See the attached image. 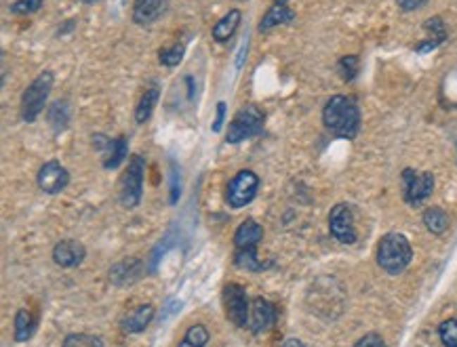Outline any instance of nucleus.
<instances>
[{
	"instance_id": "nucleus-5",
	"label": "nucleus",
	"mask_w": 457,
	"mask_h": 347,
	"mask_svg": "<svg viewBox=\"0 0 457 347\" xmlns=\"http://www.w3.org/2000/svg\"><path fill=\"white\" fill-rule=\"evenodd\" d=\"M263 122H265V114L257 106L249 103V106L240 108L230 122L226 141L234 146V144L246 141L251 137H257L263 131Z\"/></svg>"
},
{
	"instance_id": "nucleus-22",
	"label": "nucleus",
	"mask_w": 457,
	"mask_h": 347,
	"mask_svg": "<svg viewBox=\"0 0 457 347\" xmlns=\"http://www.w3.org/2000/svg\"><path fill=\"white\" fill-rule=\"evenodd\" d=\"M158 95H161L158 84H152L150 89H146V93L142 95V99H139V103L135 108V122L137 125H144L152 116V112L156 108V101H158Z\"/></svg>"
},
{
	"instance_id": "nucleus-24",
	"label": "nucleus",
	"mask_w": 457,
	"mask_h": 347,
	"mask_svg": "<svg viewBox=\"0 0 457 347\" xmlns=\"http://www.w3.org/2000/svg\"><path fill=\"white\" fill-rule=\"evenodd\" d=\"M209 339H211V335H209L205 324H192L186 331L184 339L177 343V347H207Z\"/></svg>"
},
{
	"instance_id": "nucleus-16",
	"label": "nucleus",
	"mask_w": 457,
	"mask_h": 347,
	"mask_svg": "<svg viewBox=\"0 0 457 347\" xmlns=\"http://www.w3.org/2000/svg\"><path fill=\"white\" fill-rule=\"evenodd\" d=\"M154 314H156V310H154V305L152 303H144V305H137V308H133L125 318H123V322H120V327H123V331L125 333H129V335H137V333H144L148 327H150V322L154 320Z\"/></svg>"
},
{
	"instance_id": "nucleus-7",
	"label": "nucleus",
	"mask_w": 457,
	"mask_h": 347,
	"mask_svg": "<svg viewBox=\"0 0 457 347\" xmlns=\"http://www.w3.org/2000/svg\"><path fill=\"white\" fill-rule=\"evenodd\" d=\"M224 310L226 318L238 329H249L251 318V303L246 297V291L240 284L230 282L224 286Z\"/></svg>"
},
{
	"instance_id": "nucleus-10",
	"label": "nucleus",
	"mask_w": 457,
	"mask_h": 347,
	"mask_svg": "<svg viewBox=\"0 0 457 347\" xmlns=\"http://www.w3.org/2000/svg\"><path fill=\"white\" fill-rule=\"evenodd\" d=\"M329 232L335 240L342 244H354L356 242V229H354V213L348 204H335L329 213Z\"/></svg>"
},
{
	"instance_id": "nucleus-36",
	"label": "nucleus",
	"mask_w": 457,
	"mask_h": 347,
	"mask_svg": "<svg viewBox=\"0 0 457 347\" xmlns=\"http://www.w3.org/2000/svg\"><path fill=\"white\" fill-rule=\"evenodd\" d=\"M80 2H84V4H91V2H99V0H80Z\"/></svg>"
},
{
	"instance_id": "nucleus-13",
	"label": "nucleus",
	"mask_w": 457,
	"mask_h": 347,
	"mask_svg": "<svg viewBox=\"0 0 457 347\" xmlns=\"http://www.w3.org/2000/svg\"><path fill=\"white\" fill-rule=\"evenodd\" d=\"M93 141H95V148L104 152V167L108 171L118 169L129 154V146H127V139L123 135L116 139H108L106 135H95Z\"/></svg>"
},
{
	"instance_id": "nucleus-9",
	"label": "nucleus",
	"mask_w": 457,
	"mask_h": 347,
	"mask_svg": "<svg viewBox=\"0 0 457 347\" xmlns=\"http://www.w3.org/2000/svg\"><path fill=\"white\" fill-rule=\"evenodd\" d=\"M434 191V175L418 173L413 169L403 171V196L409 204L418 206L422 204L430 194Z\"/></svg>"
},
{
	"instance_id": "nucleus-12",
	"label": "nucleus",
	"mask_w": 457,
	"mask_h": 347,
	"mask_svg": "<svg viewBox=\"0 0 457 347\" xmlns=\"http://www.w3.org/2000/svg\"><path fill=\"white\" fill-rule=\"evenodd\" d=\"M276 308L263 297H255L251 301V318H249V331L253 335H263L276 324Z\"/></svg>"
},
{
	"instance_id": "nucleus-15",
	"label": "nucleus",
	"mask_w": 457,
	"mask_h": 347,
	"mask_svg": "<svg viewBox=\"0 0 457 347\" xmlns=\"http://www.w3.org/2000/svg\"><path fill=\"white\" fill-rule=\"evenodd\" d=\"M144 274V263L139 259H123L118 263H114L108 272L110 282H114L116 286H127L133 284L135 280H139Z\"/></svg>"
},
{
	"instance_id": "nucleus-26",
	"label": "nucleus",
	"mask_w": 457,
	"mask_h": 347,
	"mask_svg": "<svg viewBox=\"0 0 457 347\" xmlns=\"http://www.w3.org/2000/svg\"><path fill=\"white\" fill-rule=\"evenodd\" d=\"M61 347H104L101 337L87 335V333H72L63 339Z\"/></svg>"
},
{
	"instance_id": "nucleus-35",
	"label": "nucleus",
	"mask_w": 457,
	"mask_h": 347,
	"mask_svg": "<svg viewBox=\"0 0 457 347\" xmlns=\"http://www.w3.org/2000/svg\"><path fill=\"white\" fill-rule=\"evenodd\" d=\"M282 347H306L303 346V341H299V339H287Z\"/></svg>"
},
{
	"instance_id": "nucleus-32",
	"label": "nucleus",
	"mask_w": 457,
	"mask_h": 347,
	"mask_svg": "<svg viewBox=\"0 0 457 347\" xmlns=\"http://www.w3.org/2000/svg\"><path fill=\"white\" fill-rule=\"evenodd\" d=\"M224 120H226V103H224V101H220V103H218V114H215V120H213V125H211V131H213V133H220V131H222V127H224Z\"/></svg>"
},
{
	"instance_id": "nucleus-3",
	"label": "nucleus",
	"mask_w": 457,
	"mask_h": 347,
	"mask_svg": "<svg viewBox=\"0 0 457 347\" xmlns=\"http://www.w3.org/2000/svg\"><path fill=\"white\" fill-rule=\"evenodd\" d=\"M411 259H413V248H411V242L403 234L390 232L380 240L377 263L386 274H390V276L403 274L409 267Z\"/></svg>"
},
{
	"instance_id": "nucleus-19",
	"label": "nucleus",
	"mask_w": 457,
	"mask_h": 347,
	"mask_svg": "<svg viewBox=\"0 0 457 347\" xmlns=\"http://www.w3.org/2000/svg\"><path fill=\"white\" fill-rule=\"evenodd\" d=\"M295 19V13L287 6V4H278L274 2V6L268 8V13L261 17L259 21V32H268L276 25H282V23H291Z\"/></svg>"
},
{
	"instance_id": "nucleus-31",
	"label": "nucleus",
	"mask_w": 457,
	"mask_h": 347,
	"mask_svg": "<svg viewBox=\"0 0 457 347\" xmlns=\"http://www.w3.org/2000/svg\"><path fill=\"white\" fill-rule=\"evenodd\" d=\"M354 347H388L384 343V339L377 335V333H369V335H365V337H361Z\"/></svg>"
},
{
	"instance_id": "nucleus-29",
	"label": "nucleus",
	"mask_w": 457,
	"mask_h": 347,
	"mask_svg": "<svg viewBox=\"0 0 457 347\" xmlns=\"http://www.w3.org/2000/svg\"><path fill=\"white\" fill-rule=\"evenodd\" d=\"M358 65H361V63H358V57H356V55H346V57H342L339 63H337V68H339L344 80H354L356 74H358Z\"/></svg>"
},
{
	"instance_id": "nucleus-17",
	"label": "nucleus",
	"mask_w": 457,
	"mask_h": 347,
	"mask_svg": "<svg viewBox=\"0 0 457 347\" xmlns=\"http://www.w3.org/2000/svg\"><path fill=\"white\" fill-rule=\"evenodd\" d=\"M167 4H169V0H135L133 2V21L137 25H150L165 15Z\"/></svg>"
},
{
	"instance_id": "nucleus-4",
	"label": "nucleus",
	"mask_w": 457,
	"mask_h": 347,
	"mask_svg": "<svg viewBox=\"0 0 457 347\" xmlns=\"http://www.w3.org/2000/svg\"><path fill=\"white\" fill-rule=\"evenodd\" d=\"M53 72H40L32 82H30V87L23 91V95H21V118L25 120V122H34L40 114H42V110H44V106H46V99H49V95H51V91H53Z\"/></svg>"
},
{
	"instance_id": "nucleus-33",
	"label": "nucleus",
	"mask_w": 457,
	"mask_h": 347,
	"mask_svg": "<svg viewBox=\"0 0 457 347\" xmlns=\"http://www.w3.org/2000/svg\"><path fill=\"white\" fill-rule=\"evenodd\" d=\"M426 2H428V0H396L399 8L405 11V13H409V11H418V8H422Z\"/></svg>"
},
{
	"instance_id": "nucleus-20",
	"label": "nucleus",
	"mask_w": 457,
	"mask_h": 347,
	"mask_svg": "<svg viewBox=\"0 0 457 347\" xmlns=\"http://www.w3.org/2000/svg\"><path fill=\"white\" fill-rule=\"evenodd\" d=\"M36 324L38 322H36V318L32 316L30 310H19L15 314V322H13V337H15V341L17 343H25L34 335Z\"/></svg>"
},
{
	"instance_id": "nucleus-34",
	"label": "nucleus",
	"mask_w": 457,
	"mask_h": 347,
	"mask_svg": "<svg viewBox=\"0 0 457 347\" xmlns=\"http://www.w3.org/2000/svg\"><path fill=\"white\" fill-rule=\"evenodd\" d=\"M249 49V42H246V38H244V42H242V46H240V51H238V59H236V68H242V61H244V51Z\"/></svg>"
},
{
	"instance_id": "nucleus-21",
	"label": "nucleus",
	"mask_w": 457,
	"mask_h": 347,
	"mask_svg": "<svg viewBox=\"0 0 457 347\" xmlns=\"http://www.w3.org/2000/svg\"><path fill=\"white\" fill-rule=\"evenodd\" d=\"M449 223H451V219H449L447 210L441 208V206H430V208L424 213V225H426V229H428L430 234H434V236L445 234V232L449 229Z\"/></svg>"
},
{
	"instance_id": "nucleus-27",
	"label": "nucleus",
	"mask_w": 457,
	"mask_h": 347,
	"mask_svg": "<svg viewBox=\"0 0 457 347\" xmlns=\"http://www.w3.org/2000/svg\"><path fill=\"white\" fill-rule=\"evenodd\" d=\"M439 337L445 347H457V320L449 318L439 327Z\"/></svg>"
},
{
	"instance_id": "nucleus-18",
	"label": "nucleus",
	"mask_w": 457,
	"mask_h": 347,
	"mask_svg": "<svg viewBox=\"0 0 457 347\" xmlns=\"http://www.w3.org/2000/svg\"><path fill=\"white\" fill-rule=\"evenodd\" d=\"M240 21H242V13H240L238 8L228 11V13H226V15H224V17L213 25V30H211L213 40H218V42H228L230 38L236 34Z\"/></svg>"
},
{
	"instance_id": "nucleus-11",
	"label": "nucleus",
	"mask_w": 457,
	"mask_h": 347,
	"mask_svg": "<svg viewBox=\"0 0 457 347\" xmlns=\"http://www.w3.org/2000/svg\"><path fill=\"white\" fill-rule=\"evenodd\" d=\"M36 183L38 187L49 194V196H55V194H61L68 183H70V173L65 167H61L57 160H49L44 163L40 169H38V175H36Z\"/></svg>"
},
{
	"instance_id": "nucleus-8",
	"label": "nucleus",
	"mask_w": 457,
	"mask_h": 347,
	"mask_svg": "<svg viewBox=\"0 0 457 347\" xmlns=\"http://www.w3.org/2000/svg\"><path fill=\"white\" fill-rule=\"evenodd\" d=\"M259 189V177L253 171H238L236 177L230 181L228 191H226V202L230 208H242L253 202Z\"/></svg>"
},
{
	"instance_id": "nucleus-2",
	"label": "nucleus",
	"mask_w": 457,
	"mask_h": 347,
	"mask_svg": "<svg viewBox=\"0 0 457 347\" xmlns=\"http://www.w3.org/2000/svg\"><path fill=\"white\" fill-rule=\"evenodd\" d=\"M263 240V227L255 219H244L234 234V265L246 272H261L268 265L257 259V244Z\"/></svg>"
},
{
	"instance_id": "nucleus-23",
	"label": "nucleus",
	"mask_w": 457,
	"mask_h": 347,
	"mask_svg": "<svg viewBox=\"0 0 457 347\" xmlns=\"http://www.w3.org/2000/svg\"><path fill=\"white\" fill-rule=\"evenodd\" d=\"M46 118H49L51 127L55 129V133L63 131V129L68 127V122H70V108H68V101H61V99L55 101V103L49 108Z\"/></svg>"
},
{
	"instance_id": "nucleus-30",
	"label": "nucleus",
	"mask_w": 457,
	"mask_h": 347,
	"mask_svg": "<svg viewBox=\"0 0 457 347\" xmlns=\"http://www.w3.org/2000/svg\"><path fill=\"white\" fill-rule=\"evenodd\" d=\"M44 6V0H15L8 8L13 15H32Z\"/></svg>"
},
{
	"instance_id": "nucleus-1",
	"label": "nucleus",
	"mask_w": 457,
	"mask_h": 347,
	"mask_svg": "<svg viewBox=\"0 0 457 347\" xmlns=\"http://www.w3.org/2000/svg\"><path fill=\"white\" fill-rule=\"evenodd\" d=\"M323 125L335 137L354 139L361 129V110L356 101L346 95L331 97L323 110Z\"/></svg>"
},
{
	"instance_id": "nucleus-25",
	"label": "nucleus",
	"mask_w": 457,
	"mask_h": 347,
	"mask_svg": "<svg viewBox=\"0 0 457 347\" xmlns=\"http://www.w3.org/2000/svg\"><path fill=\"white\" fill-rule=\"evenodd\" d=\"M184 53H186V42H175V44L169 46V49H161V51H158V59H161L163 65L175 68V65H180V61L184 59Z\"/></svg>"
},
{
	"instance_id": "nucleus-6",
	"label": "nucleus",
	"mask_w": 457,
	"mask_h": 347,
	"mask_svg": "<svg viewBox=\"0 0 457 347\" xmlns=\"http://www.w3.org/2000/svg\"><path fill=\"white\" fill-rule=\"evenodd\" d=\"M144 175H146V160L139 154H133L129 158V167L120 181V204L125 208H135L142 202Z\"/></svg>"
},
{
	"instance_id": "nucleus-28",
	"label": "nucleus",
	"mask_w": 457,
	"mask_h": 347,
	"mask_svg": "<svg viewBox=\"0 0 457 347\" xmlns=\"http://www.w3.org/2000/svg\"><path fill=\"white\" fill-rule=\"evenodd\" d=\"M424 27L430 32V40H434L439 44H443L447 40V30H445V23H443L441 17H430Z\"/></svg>"
},
{
	"instance_id": "nucleus-14",
	"label": "nucleus",
	"mask_w": 457,
	"mask_h": 347,
	"mask_svg": "<svg viewBox=\"0 0 457 347\" xmlns=\"http://www.w3.org/2000/svg\"><path fill=\"white\" fill-rule=\"evenodd\" d=\"M84 257H87V248L78 240H61L53 248V261H55V265L65 267V270L78 267L84 261Z\"/></svg>"
},
{
	"instance_id": "nucleus-37",
	"label": "nucleus",
	"mask_w": 457,
	"mask_h": 347,
	"mask_svg": "<svg viewBox=\"0 0 457 347\" xmlns=\"http://www.w3.org/2000/svg\"><path fill=\"white\" fill-rule=\"evenodd\" d=\"M276 2H278V4H284V2H287V0H276Z\"/></svg>"
}]
</instances>
